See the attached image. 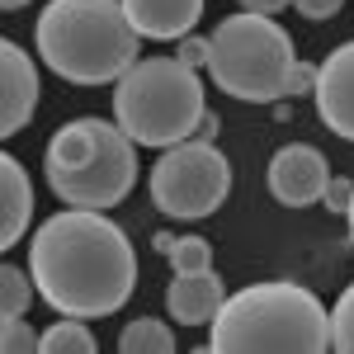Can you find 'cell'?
Listing matches in <instances>:
<instances>
[{"label": "cell", "mask_w": 354, "mask_h": 354, "mask_svg": "<svg viewBox=\"0 0 354 354\" xmlns=\"http://www.w3.org/2000/svg\"><path fill=\"white\" fill-rule=\"evenodd\" d=\"M33 293H38L33 274H24L19 265H0V312L5 317H24L33 307Z\"/></svg>", "instance_id": "cell-16"}, {"label": "cell", "mask_w": 354, "mask_h": 354, "mask_svg": "<svg viewBox=\"0 0 354 354\" xmlns=\"http://www.w3.org/2000/svg\"><path fill=\"white\" fill-rule=\"evenodd\" d=\"M170 350H175V335L161 317H137L118 335V354H170Z\"/></svg>", "instance_id": "cell-14"}, {"label": "cell", "mask_w": 354, "mask_h": 354, "mask_svg": "<svg viewBox=\"0 0 354 354\" xmlns=\"http://www.w3.org/2000/svg\"><path fill=\"white\" fill-rule=\"evenodd\" d=\"M43 345V330H33L24 317H0V350L5 354H28Z\"/></svg>", "instance_id": "cell-19"}, {"label": "cell", "mask_w": 354, "mask_h": 354, "mask_svg": "<svg viewBox=\"0 0 354 354\" xmlns=\"http://www.w3.org/2000/svg\"><path fill=\"white\" fill-rule=\"evenodd\" d=\"M137 142L118 123L104 118H76L66 128L48 137L43 170H48V189L66 208H95L109 213L113 203H123L128 189L137 185Z\"/></svg>", "instance_id": "cell-4"}, {"label": "cell", "mask_w": 354, "mask_h": 354, "mask_svg": "<svg viewBox=\"0 0 354 354\" xmlns=\"http://www.w3.org/2000/svg\"><path fill=\"white\" fill-rule=\"evenodd\" d=\"M227 302V288L213 270H194V274H175L165 288V307L180 326H213V317Z\"/></svg>", "instance_id": "cell-11"}, {"label": "cell", "mask_w": 354, "mask_h": 354, "mask_svg": "<svg viewBox=\"0 0 354 354\" xmlns=\"http://www.w3.org/2000/svg\"><path fill=\"white\" fill-rule=\"evenodd\" d=\"M28 0H0V10H24Z\"/></svg>", "instance_id": "cell-28"}, {"label": "cell", "mask_w": 354, "mask_h": 354, "mask_svg": "<svg viewBox=\"0 0 354 354\" xmlns=\"http://www.w3.org/2000/svg\"><path fill=\"white\" fill-rule=\"evenodd\" d=\"M274 118H279V123H288V118H293V109H288V100H274Z\"/></svg>", "instance_id": "cell-27"}, {"label": "cell", "mask_w": 354, "mask_h": 354, "mask_svg": "<svg viewBox=\"0 0 354 354\" xmlns=\"http://www.w3.org/2000/svg\"><path fill=\"white\" fill-rule=\"evenodd\" d=\"M208 354H326L330 317L312 288L293 279L245 283L241 293L222 302L198 345Z\"/></svg>", "instance_id": "cell-2"}, {"label": "cell", "mask_w": 354, "mask_h": 354, "mask_svg": "<svg viewBox=\"0 0 354 354\" xmlns=\"http://www.w3.org/2000/svg\"><path fill=\"white\" fill-rule=\"evenodd\" d=\"M180 241V236H175V232H156V236H151V245H156V255H170V245Z\"/></svg>", "instance_id": "cell-26"}, {"label": "cell", "mask_w": 354, "mask_h": 354, "mask_svg": "<svg viewBox=\"0 0 354 354\" xmlns=\"http://www.w3.org/2000/svg\"><path fill=\"white\" fill-rule=\"evenodd\" d=\"M340 5H345V0H293V10H298L302 19H312V24L335 19V15H340Z\"/></svg>", "instance_id": "cell-22"}, {"label": "cell", "mask_w": 354, "mask_h": 354, "mask_svg": "<svg viewBox=\"0 0 354 354\" xmlns=\"http://www.w3.org/2000/svg\"><path fill=\"white\" fill-rule=\"evenodd\" d=\"M180 62H189V66H208V38H180V48H175Z\"/></svg>", "instance_id": "cell-23"}, {"label": "cell", "mask_w": 354, "mask_h": 354, "mask_svg": "<svg viewBox=\"0 0 354 354\" xmlns=\"http://www.w3.org/2000/svg\"><path fill=\"white\" fill-rule=\"evenodd\" d=\"M345 218H350V241H354V203H350V213H345Z\"/></svg>", "instance_id": "cell-29"}, {"label": "cell", "mask_w": 354, "mask_h": 354, "mask_svg": "<svg viewBox=\"0 0 354 354\" xmlns=\"http://www.w3.org/2000/svg\"><path fill=\"white\" fill-rule=\"evenodd\" d=\"M203 113V76L180 57H137L113 81V123L137 147L165 151L175 142H189Z\"/></svg>", "instance_id": "cell-5"}, {"label": "cell", "mask_w": 354, "mask_h": 354, "mask_svg": "<svg viewBox=\"0 0 354 354\" xmlns=\"http://www.w3.org/2000/svg\"><path fill=\"white\" fill-rule=\"evenodd\" d=\"M28 222H33V185H28V170L5 151L0 156V250H15Z\"/></svg>", "instance_id": "cell-13"}, {"label": "cell", "mask_w": 354, "mask_h": 354, "mask_svg": "<svg viewBox=\"0 0 354 354\" xmlns=\"http://www.w3.org/2000/svg\"><path fill=\"white\" fill-rule=\"evenodd\" d=\"M312 85H317V66H312V62H293V71H288V90H283V100H293V95H312Z\"/></svg>", "instance_id": "cell-21"}, {"label": "cell", "mask_w": 354, "mask_h": 354, "mask_svg": "<svg viewBox=\"0 0 354 354\" xmlns=\"http://www.w3.org/2000/svg\"><path fill=\"white\" fill-rule=\"evenodd\" d=\"M33 109H38V66L15 38H0V137L24 133L33 123Z\"/></svg>", "instance_id": "cell-9"}, {"label": "cell", "mask_w": 354, "mask_h": 354, "mask_svg": "<svg viewBox=\"0 0 354 354\" xmlns=\"http://www.w3.org/2000/svg\"><path fill=\"white\" fill-rule=\"evenodd\" d=\"M317 113L335 137L354 142V43H340L335 53L317 66Z\"/></svg>", "instance_id": "cell-10"}, {"label": "cell", "mask_w": 354, "mask_h": 354, "mask_svg": "<svg viewBox=\"0 0 354 354\" xmlns=\"http://www.w3.org/2000/svg\"><path fill=\"white\" fill-rule=\"evenodd\" d=\"M227 194H232V165L218 151V142L203 137L175 142L151 165V203L175 222H198L218 213Z\"/></svg>", "instance_id": "cell-7"}, {"label": "cell", "mask_w": 354, "mask_h": 354, "mask_svg": "<svg viewBox=\"0 0 354 354\" xmlns=\"http://www.w3.org/2000/svg\"><path fill=\"white\" fill-rule=\"evenodd\" d=\"M165 265H170L175 274L213 270V245L203 241V236H180V241L170 245V255H165Z\"/></svg>", "instance_id": "cell-17"}, {"label": "cell", "mask_w": 354, "mask_h": 354, "mask_svg": "<svg viewBox=\"0 0 354 354\" xmlns=\"http://www.w3.org/2000/svg\"><path fill=\"white\" fill-rule=\"evenodd\" d=\"M265 185H270V194L283 203V208H312L330 185V165H326V156H322L317 147L288 142V147L274 151L270 170H265Z\"/></svg>", "instance_id": "cell-8"}, {"label": "cell", "mask_w": 354, "mask_h": 354, "mask_svg": "<svg viewBox=\"0 0 354 354\" xmlns=\"http://www.w3.org/2000/svg\"><path fill=\"white\" fill-rule=\"evenodd\" d=\"M322 203H326L330 213H350L354 203V180H345V175H330L326 194H322Z\"/></svg>", "instance_id": "cell-20"}, {"label": "cell", "mask_w": 354, "mask_h": 354, "mask_svg": "<svg viewBox=\"0 0 354 354\" xmlns=\"http://www.w3.org/2000/svg\"><path fill=\"white\" fill-rule=\"evenodd\" d=\"M330 350L354 354V283L330 307Z\"/></svg>", "instance_id": "cell-18"}, {"label": "cell", "mask_w": 354, "mask_h": 354, "mask_svg": "<svg viewBox=\"0 0 354 354\" xmlns=\"http://www.w3.org/2000/svg\"><path fill=\"white\" fill-rule=\"evenodd\" d=\"M33 43L43 66L66 85H109L137 62V28L123 0H48Z\"/></svg>", "instance_id": "cell-3"}, {"label": "cell", "mask_w": 354, "mask_h": 354, "mask_svg": "<svg viewBox=\"0 0 354 354\" xmlns=\"http://www.w3.org/2000/svg\"><path fill=\"white\" fill-rule=\"evenodd\" d=\"M38 350L43 354H95L100 345H95V335H90V326H85L81 317H62V322H53V326L43 330Z\"/></svg>", "instance_id": "cell-15"}, {"label": "cell", "mask_w": 354, "mask_h": 354, "mask_svg": "<svg viewBox=\"0 0 354 354\" xmlns=\"http://www.w3.org/2000/svg\"><path fill=\"white\" fill-rule=\"evenodd\" d=\"M293 0H241V10H250V15H279V10H288Z\"/></svg>", "instance_id": "cell-24"}, {"label": "cell", "mask_w": 354, "mask_h": 354, "mask_svg": "<svg viewBox=\"0 0 354 354\" xmlns=\"http://www.w3.org/2000/svg\"><path fill=\"white\" fill-rule=\"evenodd\" d=\"M218 133H222V123H218V113L208 109L203 118H198V128H194V137H203V142H218Z\"/></svg>", "instance_id": "cell-25"}, {"label": "cell", "mask_w": 354, "mask_h": 354, "mask_svg": "<svg viewBox=\"0 0 354 354\" xmlns=\"http://www.w3.org/2000/svg\"><path fill=\"white\" fill-rule=\"evenodd\" d=\"M123 15L137 28V38H189L194 24L203 19V0H123Z\"/></svg>", "instance_id": "cell-12"}, {"label": "cell", "mask_w": 354, "mask_h": 354, "mask_svg": "<svg viewBox=\"0 0 354 354\" xmlns=\"http://www.w3.org/2000/svg\"><path fill=\"white\" fill-rule=\"evenodd\" d=\"M293 38L288 28L270 15H227L213 38H208V76L222 95L245 100V104H274L288 90L293 71Z\"/></svg>", "instance_id": "cell-6"}, {"label": "cell", "mask_w": 354, "mask_h": 354, "mask_svg": "<svg viewBox=\"0 0 354 354\" xmlns=\"http://www.w3.org/2000/svg\"><path fill=\"white\" fill-rule=\"evenodd\" d=\"M28 274L38 298L62 317H113L137 288V250L128 232L95 208L53 213L28 241Z\"/></svg>", "instance_id": "cell-1"}]
</instances>
